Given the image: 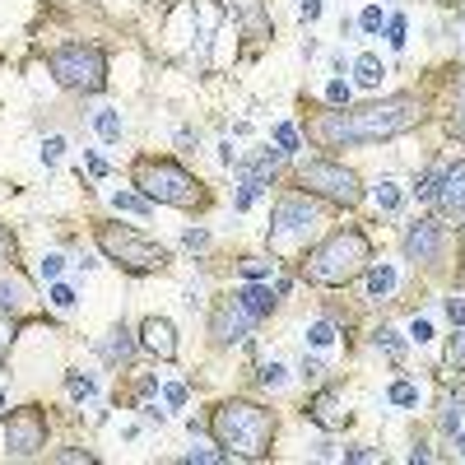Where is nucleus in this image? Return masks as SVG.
Instances as JSON below:
<instances>
[{
    "mask_svg": "<svg viewBox=\"0 0 465 465\" xmlns=\"http://www.w3.org/2000/svg\"><path fill=\"white\" fill-rule=\"evenodd\" d=\"M167 405H187V387H163Z\"/></svg>",
    "mask_w": 465,
    "mask_h": 465,
    "instance_id": "obj_48",
    "label": "nucleus"
},
{
    "mask_svg": "<svg viewBox=\"0 0 465 465\" xmlns=\"http://www.w3.org/2000/svg\"><path fill=\"white\" fill-rule=\"evenodd\" d=\"M437 177H442V167H437V172H423V177L414 182V196H419V200H432V196H437Z\"/></svg>",
    "mask_w": 465,
    "mask_h": 465,
    "instance_id": "obj_27",
    "label": "nucleus"
},
{
    "mask_svg": "<svg viewBox=\"0 0 465 465\" xmlns=\"http://www.w3.org/2000/svg\"><path fill=\"white\" fill-rule=\"evenodd\" d=\"M112 205H117V210H126V214H149V205H154V200H149V196H135V191H117V196H112Z\"/></svg>",
    "mask_w": 465,
    "mask_h": 465,
    "instance_id": "obj_22",
    "label": "nucleus"
},
{
    "mask_svg": "<svg viewBox=\"0 0 465 465\" xmlns=\"http://www.w3.org/2000/svg\"><path fill=\"white\" fill-rule=\"evenodd\" d=\"M437 205L447 214H465V163H447L442 177H437Z\"/></svg>",
    "mask_w": 465,
    "mask_h": 465,
    "instance_id": "obj_12",
    "label": "nucleus"
},
{
    "mask_svg": "<svg viewBox=\"0 0 465 465\" xmlns=\"http://www.w3.org/2000/svg\"><path fill=\"white\" fill-rule=\"evenodd\" d=\"M387 42L391 47H405V14H396V19L387 23Z\"/></svg>",
    "mask_w": 465,
    "mask_h": 465,
    "instance_id": "obj_35",
    "label": "nucleus"
},
{
    "mask_svg": "<svg viewBox=\"0 0 465 465\" xmlns=\"http://www.w3.org/2000/svg\"><path fill=\"white\" fill-rule=\"evenodd\" d=\"M354 75H358V84H363V89H377V84H382V75H387V66H382V56L377 52H363L354 61Z\"/></svg>",
    "mask_w": 465,
    "mask_h": 465,
    "instance_id": "obj_19",
    "label": "nucleus"
},
{
    "mask_svg": "<svg viewBox=\"0 0 465 465\" xmlns=\"http://www.w3.org/2000/svg\"><path fill=\"white\" fill-rule=\"evenodd\" d=\"M358 23H363L367 33H377V28H382V10H377V5H367V10H363V19H358Z\"/></svg>",
    "mask_w": 465,
    "mask_h": 465,
    "instance_id": "obj_44",
    "label": "nucleus"
},
{
    "mask_svg": "<svg viewBox=\"0 0 465 465\" xmlns=\"http://www.w3.org/2000/svg\"><path fill=\"white\" fill-rule=\"evenodd\" d=\"M214 437L228 456H247V461H261L270 456V442H275V414L252 405V400H223L210 419Z\"/></svg>",
    "mask_w": 465,
    "mask_h": 465,
    "instance_id": "obj_2",
    "label": "nucleus"
},
{
    "mask_svg": "<svg viewBox=\"0 0 465 465\" xmlns=\"http://www.w3.org/2000/svg\"><path fill=\"white\" fill-rule=\"evenodd\" d=\"M307 419H317L322 423V428H344V419H349V414L340 410V400L331 396V391H322V396L312 400V410H307Z\"/></svg>",
    "mask_w": 465,
    "mask_h": 465,
    "instance_id": "obj_16",
    "label": "nucleus"
},
{
    "mask_svg": "<svg viewBox=\"0 0 465 465\" xmlns=\"http://www.w3.org/2000/svg\"><path fill=\"white\" fill-rule=\"evenodd\" d=\"M232 14H237V23H242L252 37H266L270 33V14H266V0H223Z\"/></svg>",
    "mask_w": 465,
    "mask_h": 465,
    "instance_id": "obj_14",
    "label": "nucleus"
},
{
    "mask_svg": "<svg viewBox=\"0 0 465 465\" xmlns=\"http://www.w3.org/2000/svg\"><path fill=\"white\" fill-rule=\"evenodd\" d=\"M102 358H107V363H131V358H135V340H131V331H126V326H117V331L107 335Z\"/></svg>",
    "mask_w": 465,
    "mask_h": 465,
    "instance_id": "obj_18",
    "label": "nucleus"
},
{
    "mask_svg": "<svg viewBox=\"0 0 465 465\" xmlns=\"http://www.w3.org/2000/svg\"><path fill=\"white\" fill-rule=\"evenodd\" d=\"M298 19L302 23H317V19H322V0H302V5H298Z\"/></svg>",
    "mask_w": 465,
    "mask_h": 465,
    "instance_id": "obj_39",
    "label": "nucleus"
},
{
    "mask_svg": "<svg viewBox=\"0 0 465 465\" xmlns=\"http://www.w3.org/2000/svg\"><path fill=\"white\" fill-rule=\"evenodd\" d=\"M414 400H419L414 382H396V387H391V405H414Z\"/></svg>",
    "mask_w": 465,
    "mask_h": 465,
    "instance_id": "obj_29",
    "label": "nucleus"
},
{
    "mask_svg": "<svg viewBox=\"0 0 465 465\" xmlns=\"http://www.w3.org/2000/svg\"><path fill=\"white\" fill-rule=\"evenodd\" d=\"M232 298L242 302V307L252 312L256 322H261V317H270V307H275V298H270V288L261 284V279H247V284L237 288V293H232Z\"/></svg>",
    "mask_w": 465,
    "mask_h": 465,
    "instance_id": "obj_15",
    "label": "nucleus"
},
{
    "mask_svg": "<svg viewBox=\"0 0 465 465\" xmlns=\"http://www.w3.org/2000/svg\"><path fill=\"white\" fill-rule=\"evenodd\" d=\"M84 167H89L93 177H102V172H107V163H102V158H98V154H84Z\"/></svg>",
    "mask_w": 465,
    "mask_h": 465,
    "instance_id": "obj_49",
    "label": "nucleus"
},
{
    "mask_svg": "<svg viewBox=\"0 0 465 465\" xmlns=\"http://www.w3.org/2000/svg\"><path fill=\"white\" fill-rule=\"evenodd\" d=\"M261 382H266V387H279V382H284V367H279V363H261Z\"/></svg>",
    "mask_w": 465,
    "mask_h": 465,
    "instance_id": "obj_41",
    "label": "nucleus"
},
{
    "mask_svg": "<svg viewBox=\"0 0 465 465\" xmlns=\"http://www.w3.org/2000/svg\"><path fill=\"white\" fill-rule=\"evenodd\" d=\"M140 335H144V349H149V354H158V358H172V354H177L172 322H163V317H149V322L140 326Z\"/></svg>",
    "mask_w": 465,
    "mask_h": 465,
    "instance_id": "obj_13",
    "label": "nucleus"
},
{
    "mask_svg": "<svg viewBox=\"0 0 465 465\" xmlns=\"http://www.w3.org/2000/svg\"><path fill=\"white\" fill-rule=\"evenodd\" d=\"M452 131L465 140V89H461V98H456V117H452Z\"/></svg>",
    "mask_w": 465,
    "mask_h": 465,
    "instance_id": "obj_43",
    "label": "nucleus"
},
{
    "mask_svg": "<svg viewBox=\"0 0 465 465\" xmlns=\"http://www.w3.org/2000/svg\"><path fill=\"white\" fill-rule=\"evenodd\" d=\"M372 344H377V349H387L391 358H400V354H405V340H400L396 331H377V335H372Z\"/></svg>",
    "mask_w": 465,
    "mask_h": 465,
    "instance_id": "obj_25",
    "label": "nucleus"
},
{
    "mask_svg": "<svg viewBox=\"0 0 465 465\" xmlns=\"http://www.w3.org/2000/svg\"><path fill=\"white\" fill-rule=\"evenodd\" d=\"M405 256L419 261V266H432V261L442 256V223H432V219L410 223V232H405Z\"/></svg>",
    "mask_w": 465,
    "mask_h": 465,
    "instance_id": "obj_11",
    "label": "nucleus"
},
{
    "mask_svg": "<svg viewBox=\"0 0 465 465\" xmlns=\"http://www.w3.org/2000/svg\"><path fill=\"white\" fill-rule=\"evenodd\" d=\"M61 154H66V140H61V135H52V140L42 144V163L56 167V163H61Z\"/></svg>",
    "mask_w": 465,
    "mask_h": 465,
    "instance_id": "obj_28",
    "label": "nucleus"
},
{
    "mask_svg": "<svg viewBox=\"0 0 465 465\" xmlns=\"http://www.w3.org/2000/svg\"><path fill=\"white\" fill-rule=\"evenodd\" d=\"M191 461L214 465V461H228V452H219V447H191Z\"/></svg>",
    "mask_w": 465,
    "mask_h": 465,
    "instance_id": "obj_33",
    "label": "nucleus"
},
{
    "mask_svg": "<svg viewBox=\"0 0 465 465\" xmlns=\"http://www.w3.org/2000/svg\"><path fill=\"white\" fill-rule=\"evenodd\" d=\"M93 126H98V135H102L107 144H117V140H122V117H117L112 107H102L98 117H93Z\"/></svg>",
    "mask_w": 465,
    "mask_h": 465,
    "instance_id": "obj_21",
    "label": "nucleus"
},
{
    "mask_svg": "<svg viewBox=\"0 0 465 465\" xmlns=\"http://www.w3.org/2000/svg\"><path fill=\"white\" fill-rule=\"evenodd\" d=\"M252 322H256V317H252V312H247V307H242L237 298H223L219 307H214L210 335H214L219 344H237V340L247 335V326H252Z\"/></svg>",
    "mask_w": 465,
    "mask_h": 465,
    "instance_id": "obj_10",
    "label": "nucleus"
},
{
    "mask_svg": "<svg viewBox=\"0 0 465 465\" xmlns=\"http://www.w3.org/2000/svg\"><path fill=\"white\" fill-rule=\"evenodd\" d=\"M447 317L452 326H465V298H447Z\"/></svg>",
    "mask_w": 465,
    "mask_h": 465,
    "instance_id": "obj_42",
    "label": "nucleus"
},
{
    "mask_svg": "<svg viewBox=\"0 0 465 465\" xmlns=\"http://www.w3.org/2000/svg\"><path fill=\"white\" fill-rule=\"evenodd\" d=\"M182 242H187L191 252H200V247H210V232H205V228H187V232H182Z\"/></svg>",
    "mask_w": 465,
    "mask_h": 465,
    "instance_id": "obj_37",
    "label": "nucleus"
},
{
    "mask_svg": "<svg viewBox=\"0 0 465 465\" xmlns=\"http://www.w3.org/2000/svg\"><path fill=\"white\" fill-rule=\"evenodd\" d=\"M307 340L317 344V349H326V344L335 340V326H331V322H317V326H312V331H307Z\"/></svg>",
    "mask_w": 465,
    "mask_h": 465,
    "instance_id": "obj_30",
    "label": "nucleus"
},
{
    "mask_svg": "<svg viewBox=\"0 0 465 465\" xmlns=\"http://www.w3.org/2000/svg\"><path fill=\"white\" fill-rule=\"evenodd\" d=\"M344 461H358V465H363V461H377V452H367V447H349Z\"/></svg>",
    "mask_w": 465,
    "mask_h": 465,
    "instance_id": "obj_47",
    "label": "nucleus"
},
{
    "mask_svg": "<svg viewBox=\"0 0 465 465\" xmlns=\"http://www.w3.org/2000/svg\"><path fill=\"white\" fill-rule=\"evenodd\" d=\"M367 261H372L367 232L363 228H340L307 256V279H317V284H349V279H358L367 270Z\"/></svg>",
    "mask_w": 465,
    "mask_h": 465,
    "instance_id": "obj_3",
    "label": "nucleus"
},
{
    "mask_svg": "<svg viewBox=\"0 0 465 465\" xmlns=\"http://www.w3.org/2000/svg\"><path fill=\"white\" fill-rule=\"evenodd\" d=\"M37 270H42V279H61V270H66V256H42V266H37Z\"/></svg>",
    "mask_w": 465,
    "mask_h": 465,
    "instance_id": "obj_31",
    "label": "nucleus"
},
{
    "mask_svg": "<svg viewBox=\"0 0 465 465\" xmlns=\"http://www.w3.org/2000/svg\"><path fill=\"white\" fill-rule=\"evenodd\" d=\"M52 302H56V307H75V288H70V284H52Z\"/></svg>",
    "mask_w": 465,
    "mask_h": 465,
    "instance_id": "obj_38",
    "label": "nucleus"
},
{
    "mask_svg": "<svg viewBox=\"0 0 465 465\" xmlns=\"http://www.w3.org/2000/svg\"><path fill=\"white\" fill-rule=\"evenodd\" d=\"M275 140H279V149H284V154H298V144H302V135H298V126H288V122H279V126H275Z\"/></svg>",
    "mask_w": 465,
    "mask_h": 465,
    "instance_id": "obj_24",
    "label": "nucleus"
},
{
    "mask_svg": "<svg viewBox=\"0 0 465 465\" xmlns=\"http://www.w3.org/2000/svg\"><path fill=\"white\" fill-rule=\"evenodd\" d=\"M266 275H270V261H256V256L242 261V279H266Z\"/></svg>",
    "mask_w": 465,
    "mask_h": 465,
    "instance_id": "obj_32",
    "label": "nucleus"
},
{
    "mask_svg": "<svg viewBox=\"0 0 465 465\" xmlns=\"http://www.w3.org/2000/svg\"><path fill=\"white\" fill-rule=\"evenodd\" d=\"M447 363H452L456 372H465V326H456L452 344H447Z\"/></svg>",
    "mask_w": 465,
    "mask_h": 465,
    "instance_id": "obj_23",
    "label": "nucleus"
},
{
    "mask_svg": "<svg viewBox=\"0 0 465 465\" xmlns=\"http://www.w3.org/2000/svg\"><path fill=\"white\" fill-rule=\"evenodd\" d=\"M317 223V205L307 196H284L270 210V242H284V237H298Z\"/></svg>",
    "mask_w": 465,
    "mask_h": 465,
    "instance_id": "obj_9",
    "label": "nucleus"
},
{
    "mask_svg": "<svg viewBox=\"0 0 465 465\" xmlns=\"http://www.w3.org/2000/svg\"><path fill=\"white\" fill-rule=\"evenodd\" d=\"M47 70H52L56 84L79 89V93H98L102 84H107V61H102V52L89 47V42H70V47H61V52H52Z\"/></svg>",
    "mask_w": 465,
    "mask_h": 465,
    "instance_id": "obj_6",
    "label": "nucleus"
},
{
    "mask_svg": "<svg viewBox=\"0 0 465 465\" xmlns=\"http://www.w3.org/2000/svg\"><path fill=\"white\" fill-rule=\"evenodd\" d=\"M391 293H396V270L391 266H377L372 275H367V298H391Z\"/></svg>",
    "mask_w": 465,
    "mask_h": 465,
    "instance_id": "obj_20",
    "label": "nucleus"
},
{
    "mask_svg": "<svg viewBox=\"0 0 465 465\" xmlns=\"http://www.w3.org/2000/svg\"><path fill=\"white\" fill-rule=\"evenodd\" d=\"M322 372H326L322 358H307V354H302V363H298V377H302V382H317Z\"/></svg>",
    "mask_w": 465,
    "mask_h": 465,
    "instance_id": "obj_34",
    "label": "nucleus"
},
{
    "mask_svg": "<svg viewBox=\"0 0 465 465\" xmlns=\"http://www.w3.org/2000/svg\"><path fill=\"white\" fill-rule=\"evenodd\" d=\"M298 182L307 191H317V196L335 200V205H358L363 200V187H358V177L349 172V167L331 163V158H312V163H302Z\"/></svg>",
    "mask_w": 465,
    "mask_h": 465,
    "instance_id": "obj_7",
    "label": "nucleus"
},
{
    "mask_svg": "<svg viewBox=\"0 0 465 465\" xmlns=\"http://www.w3.org/2000/svg\"><path fill=\"white\" fill-rule=\"evenodd\" d=\"M70 396L89 400V396H93V382H89V377H79V372H70Z\"/></svg>",
    "mask_w": 465,
    "mask_h": 465,
    "instance_id": "obj_36",
    "label": "nucleus"
},
{
    "mask_svg": "<svg viewBox=\"0 0 465 465\" xmlns=\"http://www.w3.org/2000/svg\"><path fill=\"white\" fill-rule=\"evenodd\" d=\"M144 419H149V423H163V419H167V414H163V410H158V405H144Z\"/></svg>",
    "mask_w": 465,
    "mask_h": 465,
    "instance_id": "obj_51",
    "label": "nucleus"
},
{
    "mask_svg": "<svg viewBox=\"0 0 465 465\" xmlns=\"http://www.w3.org/2000/svg\"><path fill=\"white\" fill-rule=\"evenodd\" d=\"M10 322H5V317H0V367H5V354H10Z\"/></svg>",
    "mask_w": 465,
    "mask_h": 465,
    "instance_id": "obj_45",
    "label": "nucleus"
},
{
    "mask_svg": "<svg viewBox=\"0 0 465 465\" xmlns=\"http://www.w3.org/2000/svg\"><path fill=\"white\" fill-rule=\"evenodd\" d=\"M10 256H14V237H10V228L0 223V261H10Z\"/></svg>",
    "mask_w": 465,
    "mask_h": 465,
    "instance_id": "obj_46",
    "label": "nucleus"
},
{
    "mask_svg": "<svg viewBox=\"0 0 465 465\" xmlns=\"http://www.w3.org/2000/svg\"><path fill=\"white\" fill-rule=\"evenodd\" d=\"M33 307V288L23 279H0V312H28Z\"/></svg>",
    "mask_w": 465,
    "mask_h": 465,
    "instance_id": "obj_17",
    "label": "nucleus"
},
{
    "mask_svg": "<svg viewBox=\"0 0 465 465\" xmlns=\"http://www.w3.org/2000/svg\"><path fill=\"white\" fill-rule=\"evenodd\" d=\"M0 414H5V391H0Z\"/></svg>",
    "mask_w": 465,
    "mask_h": 465,
    "instance_id": "obj_53",
    "label": "nucleus"
},
{
    "mask_svg": "<svg viewBox=\"0 0 465 465\" xmlns=\"http://www.w3.org/2000/svg\"><path fill=\"white\" fill-rule=\"evenodd\" d=\"M47 447V414L37 405H23L5 419V452L10 456H37Z\"/></svg>",
    "mask_w": 465,
    "mask_h": 465,
    "instance_id": "obj_8",
    "label": "nucleus"
},
{
    "mask_svg": "<svg viewBox=\"0 0 465 465\" xmlns=\"http://www.w3.org/2000/svg\"><path fill=\"white\" fill-rule=\"evenodd\" d=\"M326 98H331V102H349V84H344V79H331V84H326Z\"/></svg>",
    "mask_w": 465,
    "mask_h": 465,
    "instance_id": "obj_40",
    "label": "nucleus"
},
{
    "mask_svg": "<svg viewBox=\"0 0 465 465\" xmlns=\"http://www.w3.org/2000/svg\"><path fill=\"white\" fill-rule=\"evenodd\" d=\"M98 247L107 261H117L131 275H149V270H163L167 252L158 242H149L144 232L126 228V223H98Z\"/></svg>",
    "mask_w": 465,
    "mask_h": 465,
    "instance_id": "obj_5",
    "label": "nucleus"
},
{
    "mask_svg": "<svg viewBox=\"0 0 465 465\" xmlns=\"http://www.w3.org/2000/svg\"><path fill=\"white\" fill-rule=\"evenodd\" d=\"M456 452H461V456H465V432H461V437H456Z\"/></svg>",
    "mask_w": 465,
    "mask_h": 465,
    "instance_id": "obj_52",
    "label": "nucleus"
},
{
    "mask_svg": "<svg viewBox=\"0 0 465 465\" xmlns=\"http://www.w3.org/2000/svg\"><path fill=\"white\" fill-rule=\"evenodd\" d=\"M377 205H382L387 214H396V210H400V191H396V182H382V187H377Z\"/></svg>",
    "mask_w": 465,
    "mask_h": 465,
    "instance_id": "obj_26",
    "label": "nucleus"
},
{
    "mask_svg": "<svg viewBox=\"0 0 465 465\" xmlns=\"http://www.w3.org/2000/svg\"><path fill=\"white\" fill-rule=\"evenodd\" d=\"M135 187L149 200H163V205H182V210L200 205V182L187 167L167 163V158H140L135 163Z\"/></svg>",
    "mask_w": 465,
    "mask_h": 465,
    "instance_id": "obj_4",
    "label": "nucleus"
},
{
    "mask_svg": "<svg viewBox=\"0 0 465 465\" xmlns=\"http://www.w3.org/2000/svg\"><path fill=\"white\" fill-rule=\"evenodd\" d=\"M419 102L414 98H387V102H367V107H344V112H322L317 122H307L312 140L331 144H377L391 135H405L419 126Z\"/></svg>",
    "mask_w": 465,
    "mask_h": 465,
    "instance_id": "obj_1",
    "label": "nucleus"
},
{
    "mask_svg": "<svg viewBox=\"0 0 465 465\" xmlns=\"http://www.w3.org/2000/svg\"><path fill=\"white\" fill-rule=\"evenodd\" d=\"M414 340H419V344H423V340H432V326L423 322V317H419V322H414Z\"/></svg>",
    "mask_w": 465,
    "mask_h": 465,
    "instance_id": "obj_50",
    "label": "nucleus"
}]
</instances>
